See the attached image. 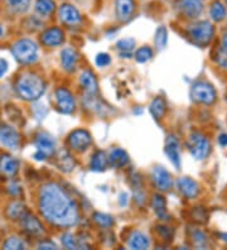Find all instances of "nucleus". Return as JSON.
Segmentation results:
<instances>
[{
  "label": "nucleus",
  "instance_id": "obj_1",
  "mask_svg": "<svg viewBox=\"0 0 227 250\" xmlns=\"http://www.w3.org/2000/svg\"><path fill=\"white\" fill-rule=\"evenodd\" d=\"M40 211L45 221L57 228H70L79 223V208L66 189L57 183H47L40 191Z\"/></svg>",
  "mask_w": 227,
  "mask_h": 250
},
{
  "label": "nucleus",
  "instance_id": "obj_2",
  "mask_svg": "<svg viewBox=\"0 0 227 250\" xmlns=\"http://www.w3.org/2000/svg\"><path fill=\"white\" fill-rule=\"evenodd\" d=\"M15 91L23 100L37 101L44 94L45 83L36 73L24 72L17 79Z\"/></svg>",
  "mask_w": 227,
  "mask_h": 250
},
{
  "label": "nucleus",
  "instance_id": "obj_3",
  "mask_svg": "<svg viewBox=\"0 0 227 250\" xmlns=\"http://www.w3.org/2000/svg\"><path fill=\"white\" fill-rule=\"evenodd\" d=\"M12 53L21 64H32L38 60V46L32 40H19L12 46Z\"/></svg>",
  "mask_w": 227,
  "mask_h": 250
},
{
  "label": "nucleus",
  "instance_id": "obj_4",
  "mask_svg": "<svg viewBox=\"0 0 227 250\" xmlns=\"http://www.w3.org/2000/svg\"><path fill=\"white\" fill-rule=\"evenodd\" d=\"M187 34L191 41L198 46H207L215 36V28L207 21H196L187 28Z\"/></svg>",
  "mask_w": 227,
  "mask_h": 250
},
{
  "label": "nucleus",
  "instance_id": "obj_5",
  "mask_svg": "<svg viewBox=\"0 0 227 250\" xmlns=\"http://www.w3.org/2000/svg\"><path fill=\"white\" fill-rule=\"evenodd\" d=\"M188 149L197 161H203L211 153V143L202 133H192L188 139Z\"/></svg>",
  "mask_w": 227,
  "mask_h": 250
},
{
  "label": "nucleus",
  "instance_id": "obj_6",
  "mask_svg": "<svg viewBox=\"0 0 227 250\" xmlns=\"http://www.w3.org/2000/svg\"><path fill=\"white\" fill-rule=\"evenodd\" d=\"M191 98L196 103L205 105H212L216 101L217 94L213 86L205 81H198L194 83L191 89Z\"/></svg>",
  "mask_w": 227,
  "mask_h": 250
},
{
  "label": "nucleus",
  "instance_id": "obj_7",
  "mask_svg": "<svg viewBox=\"0 0 227 250\" xmlns=\"http://www.w3.org/2000/svg\"><path fill=\"white\" fill-rule=\"evenodd\" d=\"M205 4L203 0H178L176 3V9L181 16L188 19H196L202 14Z\"/></svg>",
  "mask_w": 227,
  "mask_h": 250
},
{
  "label": "nucleus",
  "instance_id": "obj_8",
  "mask_svg": "<svg viewBox=\"0 0 227 250\" xmlns=\"http://www.w3.org/2000/svg\"><path fill=\"white\" fill-rule=\"evenodd\" d=\"M92 143V137L85 129H76L68 135V146L75 152H85Z\"/></svg>",
  "mask_w": 227,
  "mask_h": 250
},
{
  "label": "nucleus",
  "instance_id": "obj_9",
  "mask_svg": "<svg viewBox=\"0 0 227 250\" xmlns=\"http://www.w3.org/2000/svg\"><path fill=\"white\" fill-rule=\"evenodd\" d=\"M19 221H21L23 231L30 238H41L44 234V228H43L42 223L30 212H27Z\"/></svg>",
  "mask_w": 227,
  "mask_h": 250
},
{
  "label": "nucleus",
  "instance_id": "obj_10",
  "mask_svg": "<svg viewBox=\"0 0 227 250\" xmlns=\"http://www.w3.org/2000/svg\"><path fill=\"white\" fill-rule=\"evenodd\" d=\"M55 99L58 111H61L62 114L73 113V110L76 107V103L75 98H73V95L71 94L70 90L64 89V87H60V89L56 90Z\"/></svg>",
  "mask_w": 227,
  "mask_h": 250
},
{
  "label": "nucleus",
  "instance_id": "obj_11",
  "mask_svg": "<svg viewBox=\"0 0 227 250\" xmlns=\"http://www.w3.org/2000/svg\"><path fill=\"white\" fill-rule=\"evenodd\" d=\"M58 16L63 24L70 25V27H75L82 23L81 13L72 4H62L58 10Z\"/></svg>",
  "mask_w": 227,
  "mask_h": 250
},
{
  "label": "nucleus",
  "instance_id": "obj_12",
  "mask_svg": "<svg viewBox=\"0 0 227 250\" xmlns=\"http://www.w3.org/2000/svg\"><path fill=\"white\" fill-rule=\"evenodd\" d=\"M34 144L38 152L43 153L47 158L55 154L56 150V139L47 131H40L36 135Z\"/></svg>",
  "mask_w": 227,
  "mask_h": 250
},
{
  "label": "nucleus",
  "instance_id": "obj_13",
  "mask_svg": "<svg viewBox=\"0 0 227 250\" xmlns=\"http://www.w3.org/2000/svg\"><path fill=\"white\" fill-rule=\"evenodd\" d=\"M0 142L9 149H18L21 146V134L13 126L0 124Z\"/></svg>",
  "mask_w": 227,
  "mask_h": 250
},
{
  "label": "nucleus",
  "instance_id": "obj_14",
  "mask_svg": "<svg viewBox=\"0 0 227 250\" xmlns=\"http://www.w3.org/2000/svg\"><path fill=\"white\" fill-rule=\"evenodd\" d=\"M151 180L154 182L155 187L162 192H166L173 187L172 176L163 167H155L151 171Z\"/></svg>",
  "mask_w": 227,
  "mask_h": 250
},
{
  "label": "nucleus",
  "instance_id": "obj_15",
  "mask_svg": "<svg viewBox=\"0 0 227 250\" xmlns=\"http://www.w3.org/2000/svg\"><path fill=\"white\" fill-rule=\"evenodd\" d=\"M164 152L177 169H181V146L176 135H168L165 139Z\"/></svg>",
  "mask_w": 227,
  "mask_h": 250
},
{
  "label": "nucleus",
  "instance_id": "obj_16",
  "mask_svg": "<svg viewBox=\"0 0 227 250\" xmlns=\"http://www.w3.org/2000/svg\"><path fill=\"white\" fill-rule=\"evenodd\" d=\"M19 172L18 159L10 154H1L0 156V174L6 178H13Z\"/></svg>",
  "mask_w": 227,
  "mask_h": 250
},
{
  "label": "nucleus",
  "instance_id": "obj_17",
  "mask_svg": "<svg viewBox=\"0 0 227 250\" xmlns=\"http://www.w3.org/2000/svg\"><path fill=\"white\" fill-rule=\"evenodd\" d=\"M64 41L63 31L58 27H51L45 29L41 36V42L45 47H57L61 46Z\"/></svg>",
  "mask_w": 227,
  "mask_h": 250
},
{
  "label": "nucleus",
  "instance_id": "obj_18",
  "mask_svg": "<svg viewBox=\"0 0 227 250\" xmlns=\"http://www.w3.org/2000/svg\"><path fill=\"white\" fill-rule=\"evenodd\" d=\"M135 12V1L134 0H115V14L120 21H130Z\"/></svg>",
  "mask_w": 227,
  "mask_h": 250
},
{
  "label": "nucleus",
  "instance_id": "obj_19",
  "mask_svg": "<svg viewBox=\"0 0 227 250\" xmlns=\"http://www.w3.org/2000/svg\"><path fill=\"white\" fill-rule=\"evenodd\" d=\"M178 191L186 198H194L200 193V186L194 180L189 177H181L177 181Z\"/></svg>",
  "mask_w": 227,
  "mask_h": 250
},
{
  "label": "nucleus",
  "instance_id": "obj_20",
  "mask_svg": "<svg viewBox=\"0 0 227 250\" xmlns=\"http://www.w3.org/2000/svg\"><path fill=\"white\" fill-rule=\"evenodd\" d=\"M79 60L80 56L77 51L71 48V47H67L61 52V63H62L63 70L67 71V72H73L76 70Z\"/></svg>",
  "mask_w": 227,
  "mask_h": 250
},
{
  "label": "nucleus",
  "instance_id": "obj_21",
  "mask_svg": "<svg viewBox=\"0 0 227 250\" xmlns=\"http://www.w3.org/2000/svg\"><path fill=\"white\" fill-rule=\"evenodd\" d=\"M80 85L88 95H96L99 92V83L95 73L90 70H85L80 75Z\"/></svg>",
  "mask_w": 227,
  "mask_h": 250
},
{
  "label": "nucleus",
  "instance_id": "obj_22",
  "mask_svg": "<svg viewBox=\"0 0 227 250\" xmlns=\"http://www.w3.org/2000/svg\"><path fill=\"white\" fill-rule=\"evenodd\" d=\"M127 247L135 250L148 249L150 247V240H149L145 234H143L140 231H134L131 232V235L127 239Z\"/></svg>",
  "mask_w": 227,
  "mask_h": 250
},
{
  "label": "nucleus",
  "instance_id": "obj_23",
  "mask_svg": "<svg viewBox=\"0 0 227 250\" xmlns=\"http://www.w3.org/2000/svg\"><path fill=\"white\" fill-rule=\"evenodd\" d=\"M109 165L114 168H123L129 163V156L124 149L121 148H115L110 152L109 157Z\"/></svg>",
  "mask_w": 227,
  "mask_h": 250
},
{
  "label": "nucleus",
  "instance_id": "obj_24",
  "mask_svg": "<svg viewBox=\"0 0 227 250\" xmlns=\"http://www.w3.org/2000/svg\"><path fill=\"white\" fill-rule=\"evenodd\" d=\"M32 0H5L6 9L14 16L25 14L30 9Z\"/></svg>",
  "mask_w": 227,
  "mask_h": 250
},
{
  "label": "nucleus",
  "instance_id": "obj_25",
  "mask_svg": "<svg viewBox=\"0 0 227 250\" xmlns=\"http://www.w3.org/2000/svg\"><path fill=\"white\" fill-rule=\"evenodd\" d=\"M56 165H57V167L60 168L61 171L68 173V172L73 171V168H75L76 166V162L75 159L72 158V156H71L70 153L67 152V150L62 149L58 152Z\"/></svg>",
  "mask_w": 227,
  "mask_h": 250
},
{
  "label": "nucleus",
  "instance_id": "obj_26",
  "mask_svg": "<svg viewBox=\"0 0 227 250\" xmlns=\"http://www.w3.org/2000/svg\"><path fill=\"white\" fill-rule=\"evenodd\" d=\"M28 212L25 205L21 201H13L6 208V217L14 221H18Z\"/></svg>",
  "mask_w": 227,
  "mask_h": 250
},
{
  "label": "nucleus",
  "instance_id": "obj_27",
  "mask_svg": "<svg viewBox=\"0 0 227 250\" xmlns=\"http://www.w3.org/2000/svg\"><path fill=\"white\" fill-rule=\"evenodd\" d=\"M34 10L42 18H48L56 10L55 0H37L34 3Z\"/></svg>",
  "mask_w": 227,
  "mask_h": 250
},
{
  "label": "nucleus",
  "instance_id": "obj_28",
  "mask_svg": "<svg viewBox=\"0 0 227 250\" xmlns=\"http://www.w3.org/2000/svg\"><path fill=\"white\" fill-rule=\"evenodd\" d=\"M107 165H109V159L106 157L105 152H103V150H97L94 156H92V158H91L90 168L91 171L94 172H103L105 171L106 166Z\"/></svg>",
  "mask_w": 227,
  "mask_h": 250
},
{
  "label": "nucleus",
  "instance_id": "obj_29",
  "mask_svg": "<svg viewBox=\"0 0 227 250\" xmlns=\"http://www.w3.org/2000/svg\"><path fill=\"white\" fill-rule=\"evenodd\" d=\"M149 110H150L151 116L154 118L157 122L162 120L165 115V110H166V105L165 101H164L163 98H155L154 100L151 101L150 106H149Z\"/></svg>",
  "mask_w": 227,
  "mask_h": 250
},
{
  "label": "nucleus",
  "instance_id": "obj_30",
  "mask_svg": "<svg viewBox=\"0 0 227 250\" xmlns=\"http://www.w3.org/2000/svg\"><path fill=\"white\" fill-rule=\"evenodd\" d=\"M209 17L213 21H222L227 17V8L220 0H215L209 6Z\"/></svg>",
  "mask_w": 227,
  "mask_h": 250
},
{
  "label": "nucleus",
  "instance_id": "obj_31",
  "mask_svg": "<svg viewBox=\"0 0 227 250\" xmlns=\"http://www.w3.org/2000/svg\"><path fill=\"white\" fill-rule=\"evenodd\" d=\"M153 208H154L155 214L159 219L162 220H168L169 215L166 212V206H165V200L163 196L161 195H154L153 197Z\"/></svg>",
  "mask_w": 227,
  "mask_h": 250
},
{
  "label": "nucleus",
  "instance_id": "obj_32",
  "mask_svg": "<svg viewBox=\"0 0 227 250\" xmlns=\"http://www.w3.org/2000/svg\"><path fill=\"white\" fill-rule=\"evenodd\" d=\"M92 219H94L95 223L97 225L103 228V229H110L112 225H114V219H112L110 215L103 214V212H95L92 215Z\"/></svg>",
  "mask_w": 227,
  "mask_h": 250
},
{
  "label": "nucleus",
  "instance_id": "obj_33",
  "mask_svg": "<svg viewBox=\"0 0 227 250\" xmlns=\"http://www.w3.org/2000/svg\"><path fill=\"white\" fill-rule=\"evenodd\" d=\"M166 41H168V32H166L165 27H158L154 37V42L157 48L163 49L166 44Z\"/></svg>",
  "mask_w": 227,
  "mask_h": 250
},
{
  "label": "nucleus",
  "instance_id": "obj_34",
  "mask_svg": "<svg viewBox=\"0 0 227 250\" xmlns=\"http://www.w3.org/2000/svg\"><path fill=\"white\" fill-rule=\"evenodd\" d=\"M25 243L18 236H10L3 244V248L6 250H21L25 249Z\"/></svg>",
  "mask_w": 227,
  "mask_h": 250
},
{
  "label": "nucleus",
  "instance_id": "obj_35",
  "mask_svg": "<svg viewBox=\"0 0 227 250\" xmlns=\"http://www.w3.org/2000/svg\"><path fill=\"white\" fill-rule=\"evenodd\" d=\"M151 57H153V49L148 46L142 47L135 52V60L139 63H145L149 60H151Z\"/></svg>",
  "mask_w": 227,
  "mask_h": 250
},
{
  "label": "nucleus",
  "instance_id": "obj_36",
  "mask_svg": "<svg viewBox=\"0 0 227 250\" xmlns=\"http://www.w3.org/2000/svg\"><path fill=\"white\" fill-rule=\"evenodd\" d=\"M61 240H62L63 247L67 248V249H80L81 248V244L79 243V240L71 232H66V234L62 235Z\"/></svg>",
  "mask_w": 227,
  "mask_h": 250
},
{
  "label": "nucleus",
  "instance_id": "obj_37",
  "mask_svg": "<svg viewBox=\"0 0 227 250\" xmlns=\"http://www.w3.org/2000/svg\"><path fill=\"white\" fill-rule=\"evenodd\" d=\"M6 192L9 193L12 197L18 198L21 197V193H23V188H21V183L18 181L12 180L9 183H8V186H6Z\"/></svg>",
  "mask_w": 227,
  "mask_h": 250
},
{
  "label": "nucleus",
  "instance_id": "obj_38",
  "mask_svg": "<svg viewBox=\"0 0 227 250\" xmlns=\"http://www.w3.org/2000/svg\"><path fill=\"white\" fill-rule=\"evenodd\" d=\"M119 49H120L123 53H129L131 52L135 47V41L133 38H124V40H120L116 44Z\"/></svg>",
  "mask_w": 227,
  "mask_h": 250
},
{
  "label": "nucleus",
  "instance_id": "obj_39",
  "mask_svg": "<svg viewBox=\"0 0 227 250\" xmlns=\"http://www.w3.org/2000/svg\"><path fill=\"white\" fill-rule=\"evenodd\" d=\"M157 231L158 234L161 235L162 238L165 239L166 241H170L173 238V230L168 226H164V225H159L157 226Z\"/></svg>",
  "mask_w": 227,
  "mask_h": 250
},
{
  "label": "nucleus",
  "instance_id": "obj_40",
  "mask_svg": "<svg viewBox=\"0 0 227 250\" xmlns=\"http://www.w3.org/2000/svg\"><path fill=\"white\" fill-rule=\"evenodd\" d=\"M95 62L99 67H106V66H109L110 62H111V57H110L107 53H99L95 58Z\"/></svg>",
  "mask_w": 227,
  "mask_h": 250
},
{
  "label": "nucleus",
  "instance_id": "obj_41",
  "mask_svg": "<svg viewBox=\"0 0 227 250\" xmlns=\"http://www.w3.org/2000/svg\"><path fill=\"white\" fill-rule=\"evenodd\" d=\"M216 62L222 68H227V49L221 48L216 55Z\"/></svg>",
  "mask_w": 227,
  "mask_h": 250
},
{
  "label": "nucleus",
  "instance_id": "obj_42",
  "mask_svg": "<svg viewBox=\"0 0 227 250\" xmlns=\"http://www.w3.org/2000/svg\"><path fill=\"white\" fill-rule=\"evenodd\" d=\"M193 241L198 247L205 245V243H206V235L201 231H197L196 234H193Z\"/></svg>",
  "mask_w": 227,
  "mask_h": 250
},
{
  "label": "nucleus",
  "instance_id": "obj_43",
  "mask_svg": "<svg viewBox=\"0 0 227 250\" xmlns=\"http://www.w3.org/2000/svg\"><path fill=\"white\" fill-rule=\"evenodd\" d=\"M38 249H57V245L52 241H42L38 245Z\"/></svg>",
  "mask_w": 227,
  "mask_h": 250
},
{
  "label": "nucleus",
  "instance_id": "obj_44",
  "mask_svg": "<svg viewBox=\"0 0 227 250\" xmlns=\"http://www.w3.org/2000/svg\"><path fill=\"white\" fill-rule=\"evenodd\" d=\"M8 67H9L8 62L5 60H3V58H0V77H3L5 75L6 71H8Z\"/></svg>",
  "mask_w": 227,
  "mask_h": 250
},
{
  "label": "nucleus",
  "instance_id": "obj_45",
  "mask_svg": "<svg viewBox=\"0 0 227 250\" xmlns=\"http://www.w3.org/2000/svg\"><path fill=\"white\" fill-rule=\"evenodd\" d=\"M218 143L221 146H227V134H221L220 138H218Z\"/></svg>",
  "mask_w": 227,
  "mask_h": 250
},
{
  "label": "nucleus",
  "instance_id": "obj_46",
  "mask_svg": "<svg viewBox=\"0 0 227 250\" xmlns=\"http://www.w3.org/2000/svg\"><path fill=\"white\" fill-rule=\"evenodd\" d=\"M222 48L227 49V31L225 32L224 38H222Z\"/></svg>",
  "mask_w": 227,
  "mask_h": 250
},
{
  "label": "nucleus",
  "instance_id": "obj_47",
  "mask_svg": "<svg viewBox=\"0 0 227 250\" xmlns=\"http://www.w3.org/2000/svg\"><path fill=\"white\" fill-rule=\"evenodd\" d=\"M3 33H4V31H3V27H1V25H0V37L3 36Z\"/></svg>",
  "mask_w": 227,
  "mask_h": 250
},
{
  "label": "nucleus",
  "instance_id": "obj_48",
  "mask_svg": "<svg viewBox=\"0 0 227 250\" xmlns=\"http://www.w3.org/2000/svg\"><path fill=\"white\" fill-rule=\"evenodd\" d=\"M222 238H224V239H222V240H224V241H227V234L222 235Z\"/></svg>",
  "mask_w": 227,
  "mask_h": 250
},
{
  "label": "nucleus",
  "instance_id": "obj_49",
  "mask_svg": "<svg viewBox=\"0 0 227 250\" xmlns=\"http://www.w3.org/2000/svg\"><path fill=\"white\" fill-rule=\"evenodd\" d=\"M225 4H226V5H227V0H225Z\"/></svg>",
  "mask_w": 227,
  "mask_h": 250
}]
</instances>
